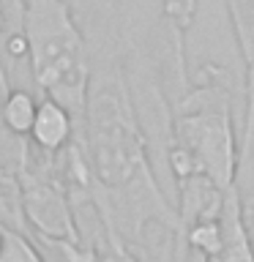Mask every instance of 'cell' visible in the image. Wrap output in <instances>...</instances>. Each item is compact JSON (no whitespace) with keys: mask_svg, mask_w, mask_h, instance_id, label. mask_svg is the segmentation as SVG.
I'll use <instances>...</instances> for the list:
<instances>
[{"mask_svg":"<svg viewBox=\"0 0 254 262\" xmlns=\"http://www.w3.org/2000/svg\"><path fill=\"white\" fill-rule=\"evenodd\" d=\"M219 224H221V241L216 254L208 262H254V246L249 241V232H246L241 196H238L235 186L224 191Z\"/></svg>","mask_w":254,"mask_h":262,"instance_id":"obj_4","label":"cell"},{"mask_svg":"<svg viewBox=\"0 0 254 262\" xmlns=\"http://www.w3.org/2000/svg\"><path fill=\"white\" fill-rule=\"evenodd\" d=\"M8 90H11V82H8L6 66H3V60H0V106H3V101H6V96H8Z\"/></svg>","mask_w":254,"mask_h":262,"instance_id":"obj_9","label":"cell"},{"mask_svg":"<svg viewBox=\"0 0 254 262\" xmlns=\"http://www.w3.org/2000/svg\"><path fill=\"white\" fill-rule=\"evenodd\" d=\"M93 262H139V259L131 257V254L123 249L118 241H110L104 249H98V251L93 254Z\"/></svg>","mask_w":254,"mask_h":262,"instance_id":"obj_8","label":"cell"},{"mask_svg":"<svg viewBox=\"0 0 254 262\" xmlns=\"http://www.w3.org/2000/svg\"><path fill=\"white\" fill-rule=\"evenodd\" d=\"M22 33L38 96H49L71 112L77 131L85 115L90 79L88 41L69 0H22Z\"/></svg>","mask_w":254,"mask_h":262,"instance_id":"obj_2","label":"cell"},{"mask_svg":"<svg viewBox=\"0 0 254 262\" xmlns=\"http://www.w3.org/2000/svg\"><path fill=\"white\" fill-rule=\"evenodd\" d=\"M38 98L41 96L33 93V90L11 88L3 106H0V128L11 131L16 137H28L33 118H36V110H38Z\"/></svg>","mask_w":254,"mask_h":262,"instance_id":"obj_5","label":"cell"},{"mask_svg":"<svg viewBox=\"0 0 254 262\" xmlns=\"http://www.w3.org/2000/svg\"><path fill=\"white\" fill-rule=\"evenodd\" d=\"M0 262H47L30 232L0 224Z\"/></svg>","mask_w":254,"mask_h":262,"instance_id":"obj_6","label":"cell"},{"mask_svg":"<svg viewBox=\"0 0 254 262\" xmlns=\"http://www.w3.org/2000/svg\"><path fill=\"white\" fill-rule=\"evenodd\" d=\"M74 137H77V123H74L71 112L63 104H57L55 98L41 96L36 118H33V126H30V134H28V142L38 153L57 156L71 145Z\"/></svg>","mask_w":254,"mask_h":262,"instance_id":"obj_3","label":"cell"},{"mask_svg":"<svg viewBox=\"0 0 254 262\" xmlns=\"http://www.w3.org/2000/svg\"><path fill=\"white\" fill-rule=\"evenodd\" d=\"M90 57L85 115L77 139L101 188H123L153 172L147 142L129 93L123 49H96Z\"/></svg>","mask_w":254,"mask_h":262,"instance_id":"obj_1","label":"cell"},{"mask_svg":"<svg viewBox=\"0 0 254 262\" xmlns=\"http://www.w3.org/2000/svg\"><path fill=\"white\" fill-rule=\"evenodd\" d=\"M197 8H200V0H161L164 28L180 38H186V33L192 30L197 19Z\"/></svg>","mask_w":254,"mask_h":262,"instance_id":"obj_7","label":"cell"}]
</instances>
